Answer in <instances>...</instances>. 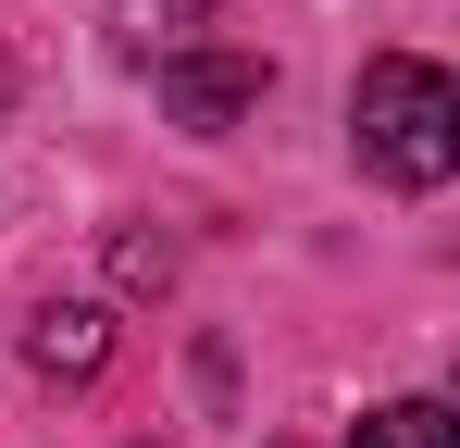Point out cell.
Here are the masks:
<instances>
[{"mask_svg":"<svg viewBox=\"0 0 460 448\" xmlns=\"http://www.w3.org/2000/svg\"><path fill=\"white\" fill-rule=\"evenodd\" d=\"M199 13H212V0H112V38H125V50H187Z\"/></svg>","mask_w":460,"mask_h":448,"instance_id":"obj_4","label":"cell"},{"mask_svg":"<svg viewBox=\"0 0 460 448\" xmlns=\"http://www.w3.org/2000/svg\"><path fill=\"white\" fill-rule=\"evenodd\" d=\"M112 262H125V287H162V274H174V249H162V237H125Z\"/></svg>","mask_w":460,"mask_h":448,"instance_id":"obj_6","label":"cell"},{"mask_svg":"<svg viewBox=\"0 0 460 448\" xmlns=\"http://www.w3.org/2000/svg\"><path fill=\"white\" fill-rule=\"evenodd\" d=\"M249 100H261V50H162V112H174V125L212 138Z\"/></svg>","mask_w":460,"mask_h":448,"instance_id":"obj_2","label":"cell"},{"mask_svg":"<svg viewBox=\"0 0 460 448\" xmlns=\"http://www.w3.org/2000/svg\"><path fill=\"white\" fill-rule=\"evenodd\" d=\"M349 448H460V424L436 411V399H398V411H374Z\"/></svg>","mask_w":460,"mask_h":448,"instance_id":"obj_5","label":"cell"},{"mask_svg":"<svg viewBox=\"0 0 460 448\" xmlns=\"http://www.w3.org/2000/svg\"><path fill=\"white\" fill-rule=\"evenodd\" d=\"M25 362L50 373V386H87V373L112 362V311H87V299H50V311H38V336H25Z\"/></svg>","mask_w":460,"mask_h":448,"instance_id":"obj_3","label":"cell"},{"mask_svg":"<svg viewBox=\"0 0 460 448\" xmlns=\"http://www.w3.org/2000/svg\"><path fill=\"white\" fill-rule=\"evenodd\" d=\"M349 125H361V162H374L385 187L423 200V187H448V162H460V87L423 63V50H374Z\"/></svg>","mask_w":460,"mask_h":448,"instance_id":"obj_1","label":"cell"}]
</instances>
